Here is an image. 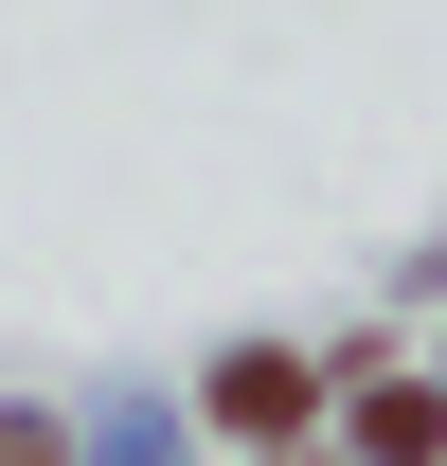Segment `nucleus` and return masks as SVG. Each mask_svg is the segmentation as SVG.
Instances as JSON below:
<instances>
[{
	"instance_id": "obj_1",
	"label": "nucleus",
	"mask_w": 447,
	"mask_h": 466,
	"mask_svg": "<svg viewBox=\"0 0 447 466\" xmlns=\"http://www.w3.org/2000/svg\"><path fill=\"white\" fill-rule=\"evenodd\" d=\"M215 431H304V359H233V377H215Z\"/></svg>"
},
{
	"instance_id": "obj_2",
	"label": "nucleus",
	"mask_w": 447,
	"mask_h": 466,
	"mask_svg": "<svg viewBox=\"0 0 447 466\" xmlns=\"http://www.w3.org/2000/svg\"><path fill=\"white\" fill-rule=\"evenodd\" d=\"M358 449H376V466H430V449H447V412H430V395H376V412H358Z\"/></svg>"
},
{
	"instance_id": "obj_3",
	"label": "nucleus",
	"mask_w": 447,
	"mask_h": 466,
	"mask_svg": "<svg viewBox=\"0 0 447 466\" xmlns=\"http://www.w3.org/2000/svg\"><path fill=\"white\" fill-rule=\"evenodd\" d=\"M0 466H72V431L55 412H0Z\"/></svg>"
}]
</instances>
